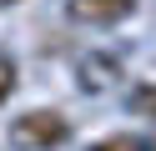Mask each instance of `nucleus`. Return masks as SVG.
Returning <instances> with one entry per match:
<instances>
[{"label":"nucleus","mask_w":156,"mask_h":151,"mask_svg":"<svg viewBox=\"0 0 156 151\" xmlns=\"http://www.w3.org/2000/svg\"><path fill=\"white\" fill-rule=\"evenodd\" d=\"M5 5H20V0H0V10H5Z\"/></svg>","instance_id":"nucleus-7"},{"label":"nucleus","mask_w":156,"mask_h":151,"mask_svg":"<svg viewBox=\"0 0 156 151\" xmlns=\"http://www.w3.org/2000/svg\"><path fill=\"white\" fill-rule=\"evenodd\" d=\"M146 151H156V141H146Z\"/></svg>","instance_id":"nucleus-8"},{"label":"nucleus","mask_w":156,"mask_h":151,"mask_svg":"<svg viewBox=\"0 0 156 151\" xmlns=\"http://www.w3.org/2000/svg\"><path fill=\"white\" fill-rule=\"evenodd\" d=\"M91 151H146V141L141 136H106V141H96Z\"/></svg>","instance_id":"nucleus-5"},{"label":"nucleus","mask_w":156,"mask_h":151,"mask_svg":"<svg viewBox=\"0 0 156 151\" xmlns=\"http://www.w3.org/2000/svg\"><path fill=\"white\" fill-rule=\"evenodd\" d=\"M66 141H71V121L61 111H25L10 121V146H20V151H51Z\"/></svg>","instance_id":"nucleus-1"},{"label":"nucleus","mask_w":156,"mask_h":151,"mask_svg":"<svg viewBox=\"0 0 156 151\" xmlns=\"http://www.w3.org/2000/svg\"><path fill=\"white\" fill-rule=\"evenodd\" d=\"M126 81V60L111 56V50H86V56H76V86L86 91V96H106L111 86H121Z\"/></svg>","instance_id":"nucleus-2"},{"label":"nucleus","mask_w":156,"mask_h":151,"mask_svg":"<svg viewBox=\"0 0 156 151\" xmlns=\"http://www.w3.org/2000/svg\"><path fill=\"white\" fill-rule=\"evenodd\" d=\"M15 86H20V81H15V60L0 50V106L10 101V91H15Z\"/></svg>","instance_id":"nucleus-6"},{"label":"nucleus","mask_w":156,"mask_h":151,"mask_svg":"<svg viewBox=\"0 0 156 151\" xmlns=\"http://www.w3.org/2000/svg\"><path fill=\"white\" fill-rule=\"evenodd\" d=\"M131 111L146 116V121H156V86H136L131 91Z\"/></svg>","instance_id":"nucleus-4"},{"label":"nucleus","mask_w":156,"mask_h":151,"mask_svg":"<svg viewBox=\"0 0 156 151\" xmlns=\"http://www.w3.org/2000/svg\"><path fill=\"white\" fill-rule=\"evenodd\" d=\"M66 15L76 25H121L136 15V0H66Z\"/></svg>","instance_id":"nucleus-3"}]
</instances>
